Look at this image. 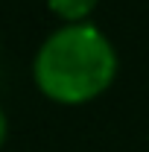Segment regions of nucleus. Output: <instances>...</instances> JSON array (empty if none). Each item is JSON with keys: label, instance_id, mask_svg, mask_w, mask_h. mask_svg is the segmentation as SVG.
<instances>
[{"label": "nucleus", "instance_id": "2", "mask_svg": "<svg viewBox=\"0 0 149 152\" xmlns=\"http://www.w3.org/2000/svg\"><path fill=\"white\" fill-rule=\"evenodd\" d=\"M96 3H99V0H47L50 12L58 15L64 23H82V20L93 12Z\"/></svg>", "mask_w": 149, "mask_h": 152}, {"label": "nucleus", "instance_id": "1", "mask_svg": "<svg viewBox=\"0 0 149 152\" xmlns=\"http://www.w3.org/2000/svg\"><path fill=\"white\" fill-rule=\"evenodd\" d=\"M117 53L108 35L88 20L64 23L41 41L32 61L38 91L56 102L79 105L114 82Z\"/></svg>", "mask_w": 149, "mask_h": 152}, {"label": "nucleus", "instance_id": "3", "mask_svg": "<svg viewBox=\"0 0 149 152\" xmlns=\"http://www.w3.org/2000/svg\"><path fill=\"white\" fill-rule=\"evenodd\" d=\"M6 132H9V120H6V111H3V105H0V146H3V140H6Z\"/></svg>", "mask_w": 149, "mask_h": 152}]
</instances>
